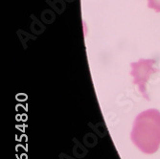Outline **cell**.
I'll return each instance as SVG.
<instances>
[{
    "label": "cell",
    "instance_id": "obj_2",
    "mask_svg": "<svg viewBox=\"0 0 160 159\" xmlns=\"http://www.w3.org/2000/svg\"><path fill=\"white\" fill-rule=\"evenodd\" d=\"M154 63V60H141L137 62H132L130 64V66H132L130 74L133 77V82L138 86L140 92L146 99H148V96L146 94V85L148 80L151 75L157 71L153 67Z\"/></svg>",
    "mask_w": 160,
    "mask_h": 159
},
{
    "label": "cell",
    "instance_id": "obj_3",
    "mask_svg": "<svg viewBox=\"0 0 160 159\" xmlns=\"http://www.w3.org/2000/svg\"><path fill=\"white\" fill-rule=\"evenodd\" d=\"M148 6L149 8L160 12V0H148Z\"/></svg>",
    "mask_w": 160,
    "mask_h": 159
},
{
    "label": "cell",
    "instance_id": "obj_1",
    "mask_svg": "<svg viewBox=\"0 0 160 159\" xmlns=\"http://www.w3.org/2000/svg\"><path fill=\"white\" fill-rule=\"evenodd\" d=\"M130 138L142 152H156L160 147V111L148 109L137 115Z\"/></svg>",
    "mask_w": 160,
    "mask_h": 159
}]
</instances>
